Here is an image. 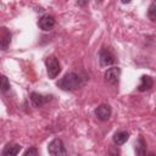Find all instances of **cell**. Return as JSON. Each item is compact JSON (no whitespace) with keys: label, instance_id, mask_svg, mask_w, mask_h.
Here are the masks:
<instances>
[{"label":"cell","instance_id":"5b68a950","mask_svg":"<svg viewBox=\"0 0 156 156\" xmlns=\"http://www.w3.org/2000/svg\"><path fill=\"white\" fill-rule=\"evenodd\" d=\"M119 77H121V68H119V67H111V68H108V69L105 72V74H104L105 80H106L108 84H111V85L118 84Z\"/></svg>","mask_w":156,"mask_h":156},{"label":"cell","instance_id":"8fae6325","mask_svg":"<svg viewBox=\"0 0 156 156\" xmlns=\"http://www.w3.org/2000/svg\"><path fill=\"white\" fill-rule=\"evenodd\" d=\"M30 101L35 107H40L41 105H44L48 101V98L41 95V94H38V93H32L30 94Z\"/></svg>","mask_w":156,"mask_h":156},{"label":"cell","instance_id":"277c9868","mask_svg":"<svg viewBox=\"0 0 156 156\" xmlns=\"http://www.w3.org/2000/svg\"><path fill=\"white\" fill-rule=\"evenodd\" d=\"M99 60H100V66L101 67H106V66H111L116 62L115 55L112 54V51L107 48H102L99 52Z\"/></svg>","mask_w":156,"mask_h":156},{"label":"cell","instance_id":"6da1fadb","mask_svg":"<svg viewBox=\"0 0 156 156\" xmlns=\"http://www.w3.org/2000/svg\"><path fill=\"white\" fill-rule=\"evenodd\" d=\"M82 85H83V79L80 78L79 74H77L74 72H69V73L65 74L57 82V87L61 88L62 90H67V91L76 90L78 88H80Z\"/></svg>","mask_w":156,"mask_h":156},{"label":"cell","instance_id":"7c38bea8","mask_svg":"<svg viewBox=\"0 0 156 156\" xmlns=\"http://www.w3.org/2000/svg\"><path fill=\"white\" fill-rule=\"evenodd\" d=\"M129 138V133L126 132V130H121V132H117L115 133L113 135V143L116 145H123Z\"/></svg>","mask_w":156,"mask_h":156},{"label":"cell","instance_id":"52a82bcc","mask_svg":"<svg viewBox=\"0 0 156 156\" xmlns=\"http://www.w3.org/2000/svg\"><path fill=\"white\" fill-rule=\"evenodd\" d=\"M39 27L43 29V30H50L52 29V27L55 26V18L51 16V15H44L39 22H38Z\"/></svg>","mask_w":156,"mask_h":156},{"label":"cell","instance_id":"30bf717a","mask_svg":"<svg viewBox=\"0 0 156 156\" xmlns=\"http://www.w3.org/2000/svg\"><path fill=\"white\" fill-rule=\"evenodd\" d=\"M154 84V80L151 77L149 76H143L141 79H140V84L138 87V90L139 91H145V90H149Z\"/></svg>","mask_w":156,"mask_h":156},{"label":"cell","instance_id":"3957f363","mask_svg":"<svg viewBox=\"0 0 156 156\" xmlns=\"http://www.w3.org/2000/svg\"><path fill=\"white\" fill-rule=\"evenodd\" d=\"M45 65H46V72H48V76L50 79H54L57 77V74L61 72V66H60V62L56 57L54 56H50L46 58L45 61Z\"/></svg>","mask_w":156,"mask_h":156},{"label":"cell","instance_id":"8992f818","mask_svg":"<svg viewBox=\"0 0 156 156\" xmlns=\"http://www.w3.org/2000/svg\"><path fill=\"white\" fill-rule=\"evenodd\" d=\"M95 116L100 121H107L111 117V107L106 104H101L95 108Z\"/></svg>","mask_w":156,"mask_h":156},{"label":"cell","instance_id":"4fadbf2b","mask_svg":"<svg viewBox=\"0 0 156 156\" xmlns=\"http://www.w3.org/2000/svg\"><path fill=\"white\" fill-rule=\"evenodd\" d=\"M135 152L136 156H146V150H145V143L144 139L140 136L138 139V141L135 143Z\"/></svg>","mask_w":156,"mask_h":156},{"label":"cell","instance_id":"2e32d148","mask_svg":"<svg viewBox=\"0 0 156 156\" xmlns=\"http://www.w3.org/2000/svg\"><path fill=\"white\" fill-rule=\"evenodd\" d=\"M107 156H121V151L117 146H110Z\"/></svg>","mask_w":156,"mask_h":156},{"label":"cell","instance_id":"9a60e30c","mask_svg":"<svg viewBox=\"0 0 156 156\" xmlns=\"http://www.w3.org/2000/svg\"><path fill=\"white\" fill-rule=\"evenodd\" d=\"M9 89H10V83H9L7 78H6L5 76H2V77H1V91L5 93V91L9 90Z\"/></svg>","mask_w":156,"mask_h":156},{"label":"cell","instance_id":"9c48e42d","mask_svg":"<svg viewBox=\"0 0 156 156\" xmlns=\"http://www.w3.org/2000/svg\"><path fill=\"white\" fill-rule=\"evenodd\" d=\"M20 150H21V145L15 143H9L2 150V156H17Z\"/></svg>","mask_w":156,"mask_h":156},{"label":"cell","instance_id":"e0dca14e","mask_svg":"<svg viewBox=\"0 0 156 156\" xmlns=\"http://www.w3.org/2000/svg\"><path fill=\"white\" fill-rule=\"evenodd\" d=\"M23 156H39V152H38V150L34 146H32V147H29V149L26 150V152L23 154Z\"/></svg>","mask_w":156,"mask_h":156},{"label":"cell","instance_id":"ba28073f","mask_svg":"<svg viewBox=\"0 0 156 156\" xmlns=\"http://www.w3.org/2000/svg\"><path fill=\"white\" fill-rule=\"evenodd\" d=\"M11 41V33L7 30V28L2 27L0 29V46L2 50H6Z\"/></svg>","mask_w":156,"mask_h":156},{"label":"cell","instance_id":"7a4b0ae2","mask_svg":"<svg viewBox=\"0 0 156 156\" xmlns=\"http://www.w3.org/2000/svg\"><path fill=\"white\" fill-rule=\"evenodd\" d=\"M48 151L50 154V156H67V151L66 147L62 143L61 139L55 138L48 146Z\"/></svg>","mask_w":156,"mask_h":156},{"label":"cell","instance_id":"5bb4252c","mask_svg":"<svg viewBox=\"0 0 156 156\" xmlns=\"http://www.w3.org/2000/svg\"><path fill=\"white\" fill-rule=\"evenodd\" d=\"M147 16L151 21H156V2H152L147 10Z\"/></svg>","mask_w":156,"mask_h":156}]
</instances>
